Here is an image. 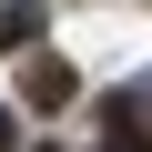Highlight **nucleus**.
I'll return each mask as SVG.
<instances>
[{"instance_id":"obj_1","label":"nucleus","mask_w":152,"mask_h":152,"mask_svg":"<svg viewBox=\"0 0 152 152\" xmlns=\"http://www.w3.org/2000/svg\"><path fill=\"white\" fill-rule=\"evenodd\" d=\"M0 152H10V112H0Z\"/></svg>"}]
</instances>
